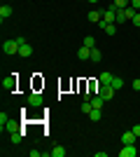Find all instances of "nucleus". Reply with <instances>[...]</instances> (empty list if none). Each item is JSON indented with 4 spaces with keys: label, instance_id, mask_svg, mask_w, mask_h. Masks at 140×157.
Instances as JSON below:
<instances>
[{
    "label": "nucleus",
    "instance_id": "f257e3e1",
    "mask_svg": "<svg viewBox=\"0 0 140 157\" xmlns=\"http://www.w3.org/2000/svg\"><path fill=\"white\" fill-rule=\"evenodd\" d=\"M19 47H21L19 40H5V42H2V52H5L7 56H19Z\"/></svg>",
    "mask_w": 140,
    "mask_h": 157
},
{
    "label": "nucleus",
    "instance_id": "f03ea898",
    "mask_svg": "<svg viewBox=\"0 0 140 157\" xmlns=\"http://www.w3.org/2000/svg\"><path fill=\"white\" fill-rule=\"evenodd\" d=\"M98 94L103 98H105V101H110V98L114 96V94H117V89H114L112 85H98Z\"/></svg>",
    "mask_w": 140,
    "mask_h": 157
},
{
    "label": "nucleus",
    "instance_id": "7ed1b4c3",
    "mask_svg": "<svg viewBox=\"0 0 140 157\" xmlns=\"http://www.w3.org/2000/svg\"><path fill=\"white\" fill-rule=\"evenodd\" d=\"M2 89H5V92H14V89H16V75H7V78L2 80Z\"/></svg>",
    "mask_w": 140,
    "mask_h": 157
},
{
    "label": "nucleus",
    "instance_id": "20e7f679",
    "mask_svg": "<svg viewBox=\"0 0 140 157\" xmlns=\"http://www.w3.org/2000/svg\"><path fill=\"white\" fill-rule=\"evenodd\" d=\"M138 155V150H135V145L133 143H128V145H124L119 150V157H135Z\"/></svg>",
    "mask_w": 140,
    "mask_h": 157
},
{
    "label": "nucleus",
    "instance_id": "39448f33",
    "mask_svg": "<svg viewBox=\"0 0 140 157\" xmlns=\"http://www.w3.org/2000/svg\"><path fill=\"white\" fill-rule=\"evenodd\" d=\"M28 105H33V108H40V105H42V96H40L38 92L28 94Z\"/></svg>",
    "mask_w": 140,
    "mask_h": 157
},
{
    "label": "nucleus",
    "instance_id": "423d86ee",
    "mask_svg": "<svg viewBox=\"0 0 140 157\" xmlns=\"http://www.w3.org/2000/svg\"><path fill=\"white\" fill-rule=\"evenodd\" d=\"M135 134H133V129L131 131H124V134H121V145H128V143H135Z\"/></svg>",
    "mask_w": 140,
    "mask_h": 157
},
{
    "label": "nucleus",
    "instance_id": "0eeeda50",
    "mask_svg": "<svg viewBox=\"0 0 140 157\" xmlns=\"http://www.w3.org/2000/svg\"><path fill=\"white\" fill-rule=\"evenodd\" d=\"M19 56H23V59H28V56H33V47L28 45V42H23V45L19 47Z\"/></svg>",
    "mask_w": 140,
    "mask_h": 157
},
{
    "label": "nucleus",
    "instance_id": "6e6552de",
    "mask_svg": "<svg viewBox=\"0 0 140 157\" xmlns=\"http://www.w3.org/2000/svg\"><path fill=\"white\" fill-rule=\"evenodd\" d=\"M112 80H114V75H112V73H100V78H98V85H110V82H112Z\"/></svg>",
    "mask_w": 140,
    "mask_h": 157
},
{
    "label": "nucleus",
    "instance_id": "1a4fd4ad",
    "mask_svg": "<svg viewBox=\"0 0 140 157\" xmlns=\"http://www.w3.org/2000/svg\"><path fill=\"white\" fill-rule=\"evenodd\" d=\"M49 155L52 157H66V148L63 145H54L52 150H49Z\"/></svg>",
    "mask_w": 140,
    "mask_h": 157
},
{
    "label": "nucleus",
    "instance_id": "9d476101",
    "mask_svg": "<svg viewBox=\"0 0 140 157\" xmlns=\"http://www.w3.org/2000/svg\"><path fill=\"white\" fill-rule=\"evenodd\" d=\"M9 17H12V7L2 5V7H0V19H9Z\"/></svg>",
    "mask_w": 140,
    "mask_h": 157
},
{
    "label": "nucleus",
    "instance_id": "9b49d317",
    "mask_svg": "<svg viewBox=\"0 0 140 157\" xmlns=\"http://www.w3.org/2000/svg\"><path fill=\"white\" fill-rule=\"evenodd\" d=\"M128 2H131V0H112V7L114 10H126Z\"/></svg>",
    "mask_w": 140,
    "mask_h": 157
},
{
    "label": "nucleus",
    "instance_id": "f8f14e48",
    "mask_svg": "<svg viewBox=\"0 0 140 157\" xmlns=\"http://www.w3.org/2000/svg\"><path fill=\"white\" fill-rule=\"evenodd\" d=\"M77 56H80V59H91V49L82 45V47H80V52H77Z\"/></svg>",
    "mask_w": 140,
    "mask_h": 157
},
{
    "label": "nucleus",
    "instance_id": "ddd939ff",
    "mask_svg": "<svg viewBox=\"0 0 140 157\" xmlns=\"http://www.w3.org/2000/svg\"><path fill=\"white\" fill-rule=\"evenodd\" d=\"M89 101H91L93 108H103V103H105V98L100 96V94H98V96H93V98H89Z\"/></svg>",
    "mask_w": 140,
    "mask_h": 157
},
{
    "label": "nucleus",
    "instance_id": "4468645a",
    "mask_svg": "<svg viewBox=\"0 0 140 157\" xmlns=\"http://www.w3.org/2000/svg\"><path fill=\"white\" fill-rule=\"evenodd\" d=\"M82 45L89 47V49H93V47H96V38H93V35H87V38L82 40Z\"/></svg>",
    "mask_w": 140,
    "mask_h": 157
},
{
    "label": "nucleus",
    "instance_id": "2eb2a0df",
    "mask_svg": "<svg viewBox=\"0 0 140 157\" xmlns=\"http://www.w3.org/2000/svg\"><path fill=\"white\" fill-rule=\"evenodd\" d=\"M100 19H103V12H96V10H93V12H89V21H93V24H98Z\"/></svg>",
    "mask_w": 140,
    "mask_h": 157
},
{
    "label": "nucleus",
    "instance_id": "dca6fc26",
    "mask_svg": "<svg viewBox=\"0 0 140 157\" xmlns=\"http://www.w3.org/2000/svg\"><path fill=\"white\" fill-rule=\"evenodd\" d=\"M100 115H103V113H100V108H93V110L89 113V120H91V122H98Z\"/></svg>",
    "mask_w": 140,
    "mask_h": 157
},
{
    "label": "nucleus",
    "instance_id": "f3484780",
    "mask_svg": "<svg viewBox=\"0 0 140 157\" xmlns=\"http://www.w3.org/2000/svg\"><path fill=\"white\" fill-rule=\"evenodd\" d=\"M21 136H23V134H21L19 129H14V131H12V136H9V138H12V143H14V145H19V143H21Z\"/></svg>",
    "mask_w": 140,
    "mask_h": 157
},
{
    "label": "nucleus",
    "instance_id": "a211bd4d",
    "mask_svg": "<svg viewBox=\"0 0 140 157\" xmlns=\"http://www.w3.org/2000/svg\"><path fill=\"white\" fill-rule=\"evenodd\" d=\"M124 21H128L126 10H117V24H124Z\"/></svg>",
    "mask_w": 140,
    "mask_h": 157
},
{
    "label": "nucleus",
    "instance_id": "6ab92c4d",
    "mask_svg": "<svg viewBox=\"0 0 140 157\" xmlns=\"http://www.w3.org/2000/svg\"><path fill=\"white\" fill-rule=\"evenodd\" d=\"M100 59H103V54H100V49H98V47H93V49H91V61H96V63H98Z\"/></svg>",
    "mask_w": 140,
    "mask_h": 157
},
{
    "label": "nucleus",
    "instance_id": "aec40b11",
    "mask_svg": "<svg viewBox=\"0 0 140 157\" xmlns=\"http://www.w3.org/2000/svg\"><path fill=\"white\" fill-rule=\"evenodd\" d=\"M110 85H112V87H114V89H117V92H119L121 87H124V80H121V78H114V80H112V82H110Z\"/></svg>",
    "mask_w": 140,
    "mask_h": 157
},
{
    "label": "nucleus",
    "instance_id": "412c9836",
    "mask_svg": "<svg viewBox=\"0 0 140 157\" xmlns=\"http://www.w3.org/2000/svg\"><path fill=\"white\" fill-rule=\"evenodd\" d=\"M91 110H93L91 101H84V103H82V113H87V115H89V113H91Z\"/></svg>",
    "mask_w": 140,
    "mask_h": 157
},
{
    "label": "nucleus",
    "instance_id": "4be33fe9",
    "mask_svg": "<svg viewBox=\"0 0 140 157\" xmlns=\"http://www.w3.org/2000/svg\"><path fill=\"white\" fill-rule=\"evenodd\" d=\"M7 122H9V117H7V113H0V124H2V129L7 127Z\"/></svg>",
    "mask_w": 140,
    "mask_h": 157
},
{
    "label": "nucleus",
    "instance_id": "5701e85b",
    "mask_svg": "<svg viewBox=\"0 0 140 157\" xmlns=\"http://www.w3.org/2000/svg\"><path fill=\"white\" fill-rule=\"evenodd\" d=\"M131 21H133V24H135V28H140V12H135V17H133V19H131Z\"/></svg>",
    "mask_w": 140,
    "mask_h": 157
},
{
    "label": "nucleus",
    "instance_id": "b1692460",
    "mask_svg": "<svg viewBox=\"0 0 140 157\" xmlns=\"http://www.w3.org/2000/svg\"><path fill=\"white\" fill-rule=\"evenodd\" d=\"M131 7H133L135 12H140V0H131Z\"/></svg>",
    "mask_w": 140,
    "mask_h": 157
},
{
    "label": "nucleus",
    "instance_id": "393cba45",
    "mask_svg": "<svg viewBox=\"0 0 140 157\" xmlns=\"http://www.w3.org/2000/svg\"><path fill=\"white\" fill-rule=\"evenodd\" d=\"M133 89H135V92H140V80H133Z\"/></svg>",
    "mask_w": 140,
    "mask_h": 157
},
{
    "label": "nucleus",
    "instance_id": "a878e982",
    "mask_svg": "<svg viewBox=\"0 0 140 157\" xmlns=\"http://www.w3.org/2000/svg\"><path fill=\"white\" fill-rule=\"evenodd\" d=\"M133 134H135V136L140 138V124H135V127H133Z\"/></svg>",
    "mask_w": 140,
    "mask_h": 157
},
{
    "label": "nucleus",
    "instance_id": "bb28decb",
    "mask_svg": "<svg viewBox=\"0 0 140 157\" xmlns=\"http://www.w3.org/2000/svg\"><path fill=\"white\" fill-rule=\"evenodd\" d=\"M87 2H98V0H87Z\"/></svg>",
    "mask_w": 140,
    "mask_h": 157
},
{
    "label": "nucleus",
    "instance_id": "cd10ccee",
    "mask_svg": "<svg viewBox=\"0 0 140 157\" xmlns=\"http://www.w3.org/2000/svg\"><path fill=\"white\" fill-rule=\"evenodd\" d=\"M138 33H140V28H138Z\"/></svg>",
    "mask_w": 140,
    "mask_h": 157
}]
</instances>
